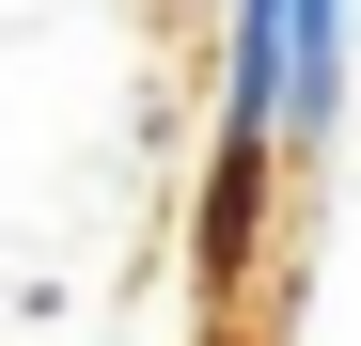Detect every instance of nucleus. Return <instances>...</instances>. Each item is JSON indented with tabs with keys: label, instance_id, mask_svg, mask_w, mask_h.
<instances>
[{
	"label": "nucleus",
	"instance_id": "2",
	"mask_svg": "<svg viewBox=\"0 0 361 346\" xmlns=\"http://www.w3.org/2000/svg\"><path fill=\"white\" fill-rule=\"evenodd\" d=\"M252 220H267V142H220V173H204V283L252 268Z\"/></svg>",
	"mask_w": 361,
	"mask_h": 346
},
{
	"label": "nucleus",
	"instance_id": "1",
	"mask_svg": "<svg viewBox=\"0 0 361 346\" xmlns=\"http://www.w3.org/2000/svg\"><path fill=\"white\" fill-rule=\"evenodd\" d=\"M361 79V0H235L220 16V142H330Z\"/></svg>",
	"mask_w": 361,
	"mask_h": 346
}]
</instances>
